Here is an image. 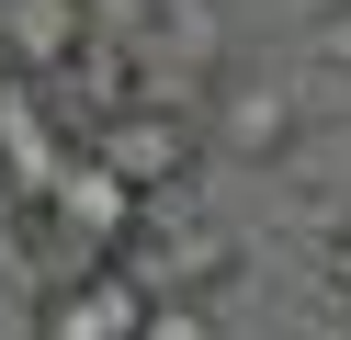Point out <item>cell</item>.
<instances>
[{
	"label": "cell",
	"instance_id": "obj_1",
	"mask_svg": "<svg viewBox=\"0 0 351 340\" xmlns=\"http://www.w3.org/2000/svg\"><path fill=\"white\" fill-rule=\"evenodd\" d=\"M147 306H159V295H147L125 261H102V272H69V284L46 295L34 340H147Z\"/></svg>",
	"mask_w": 351,
	"mask_h": 340
},
{
	"label": "cell",
	"instance_id": "obj_2",
	"mask_svg": "<svg viewBox=\"0 0 351 340\" xmlns=\"http://www.w3.org/2000/svg\"><path fill=\"white\" fill-rule=\"evenodd\" d=\"M193 113H170V102H136V113H102V170L125 181V193H170V181L193 170Z\"/></svg>",
	"mask_w": 351,
	"mask_h": 340
},
{
	"label": "cell",
	"instance_id": "obj_3",
	"mask_svg": "<svg viewBox=\"0 0 351 340\" xmlns=\"http://www.w3.org/2000/svg\"><path fill=\"white\" fill-rule=\"evenodd\" d=\"M283 136H295V113H283V91H261V80H250V91L227 102V148H238V159H272Z\"/></svg>",
	"mask_w": 351,
	"mask_h": 340
},
{
	"label": "cell",
	"instance_id": "obj_4",
	"mask_svg": "<svg viewBox=\"0 0 351 340\" xmlns=\"http://www.w3.org/2000/svg\"><path fill=\"white\" fill-rule=\"evenodd\" d=\"M147 340H215V317L193 306V295H159V306H147Z\"/></svg>",
	"mask_w": 351,
	"mask_h": 340
}]
</instances>
